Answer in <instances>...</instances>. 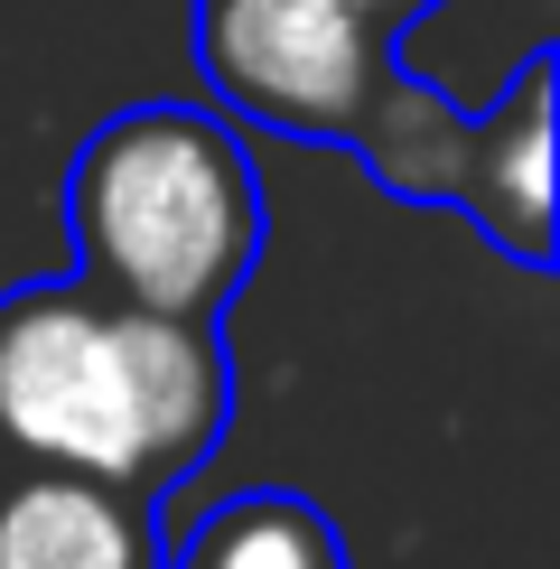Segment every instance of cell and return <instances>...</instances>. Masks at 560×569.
<instances>
[{
  "label": "cell",
  "mask_w": 560,
  "mask_h": 569,
  "mask_svg": "<svg viewBox=\"0 0 560 569\" xmlns=\"http://www.w3.org/2000/svg\"><path fill=\"white\" fill-rule=\"evenodd\" d=\"M551 47H523V66L486 103H458L420 66H392L346 150L373 169L383 197L449 206L513 271H551Z\"/></svg>",
  "instance_id": "3957f363"
},
{
  "label": "cell",
  "mask_w": 560,
  "mask_h": 569,
  "mask_svg": "<svg viewBox=\"0 0 560 569\" xmlns=\"http://www.w3.org/2000/svg\"><path fill=\"white\" fill-rule=\"evenodd\" d=\"M392 66V19L346 0H197V76L224 122H262L280 140H356Z\"/></svg>",
  "instance_id": "277c9868"
},
{
  "label": "cell",
  "mask_w": 560,
  "mask_h": 569,
  "mask_svg": "<svg viewBox=\"0 0 560 569\" xmlns=\"http://www.w3.org/2000/svg\"><path fill=\"white\" fill-rule=\"evenodd\" d=\"M66 233H76L84 290L216 327L271 252V206L243 131L216 103L150 93V103L103 112L76 140Z\"/></svg>",
  "instance_id": "7a4b0ae2"
},
{
  "label": "cell",
  "mask_w": 560,
  "mask_h": 569,
  "mask_svg": "<svg viewBox=\"0 0 560 569\" xmlns=\"http://www.w3.org/2000/svg\"><path fill=\"white\" fill-rule=\"evenodd\" d=\"M159 495L84 467H0V569H159Z\"/></svg>",
  "instance_id": "5b68a950"
},
{
  "label": "cell",
  "mask_w": 560,
  "mask_h": 569,
  "mask_svg": "<svg viewBox=\"0 0 560 569\" xmlns=\"http://www.w3.org/2000/svg\"><path fill=\"white\" fill-rule=\"evenodd\" d=\"M233 365L206 318L103 299L84 280L0 290V458L169 495L224 448Z\"/></svg>",
  "instance_id": "6da1fadb"
},
{
  "label": "cell",
  "mask_w": 560,
  "mask_h": 569,
  "mask_svg": "<svg viewBox=\"0 0 560 569\" xmlns=\"http://www.w3.org/2000/svg\"><path fill=\"white\" fill-rule=\"evenodd\" d=\"M346 10H373V19H392V29H402V19L420 10V0H346Z\"/></svg>",
  "instance_id": "52a82bcc"
},
{
  "label": "cell",
  "mask_w": 560,
  "mask_h": 569,
  "mask_svg": "<svg viewBox=\"0 0 560 569\" xmlns=\"http://www.w3.org/2000/svg\"><path fill=\"white\" fill-rule=\"evenodd\" d=\"M159 569H356V551L327 505L290 486H252V495H216L187 523V541H169Z\"/></svg>",
  "instance_id": "8992f818"
},
{
  "label": "cell",
  "mask_w": 560,
  "mask_h": 569,
  "mask_svg": "<svg viewBox=\"0 0 560 569\" xmlns=\"http://www.w3.org/2000/svg\"><path fill=\"white\" fill-rule=\"evenodd\" d=\"M0 467H10V458H0Z\"/></svg>",
  "instance_id": "ba28073f"
}]
</instances>
